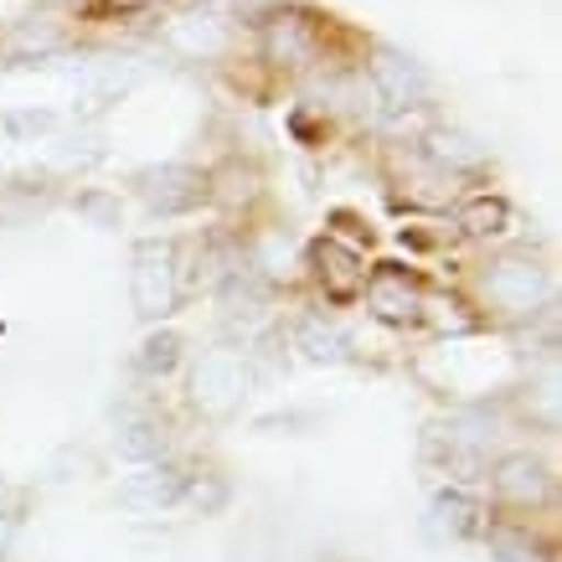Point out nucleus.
I'll return each instance as SVG.
<instances>
[{
  "instance_id": "f257e3e1",
  "label": "nucleus",
  "mask_w": 562,
  "mask_h": 562,
  "mask_svg": "<svg viewBox=\"0 0 562 562\" xmlns=\"http://www.w3.org/2000/svg\"><path fill=\"white\" fill-rule=\"evenodd\" d=\"M552 491H558V480H552V464L542 454H531V449H512V454H501L491 470V495L501 516H512V521H531L537 512L552 506Z\"/></svg>"
},
{
  "instance_id": "f03ea898",
  "label": "nucleus",
  "mask_w": 562,
  "mask_h": 562,
  "mask_svg": "<svg viewBox=\"0 0 562 562\" xmlns=\"http://www.w3.org/2000/svg\"><path fill=\"white\" fill-rule=\"evenodd\" d=\"M480 294L501 315H537L547 300V269L531 258H495L480 269Z\"/></svg>"
},
{
  "instance_id": "7ed1b4c3",
  "label": "nucleus",
  "mask_w": 562,
  "mask_h": 562,
  "mask_svg": "<svg viewBox=\"0 0 562 562\" xmlns=\"http://www.w3.org/2000/svg\"><path fill=\"white\" fill-rule=\"evenodd\" d=\"M310 269H315V284L325 290V300L330 305H351V300H361V290H367V258L351 248V243L341 238H321L315 248H310Z\"/></svg>"
},
{
  "instance_id": "20e7f679",
  "label": "nucleus",
  "mask_w": 562,
  "mask_h": 562,
  "mask_svg": "<svg viewBox=\"0 0 562 562\" xmlns=\"http://www.w3.org/2000/svg\"><path fill=\"white\" fill-rule=\"evenodd\" d=\"M361 300H367V310H372L376 321H397V325L418 321V310H424V290H418V279H413L408 269H392V263L387 269L367 273Z\"/></svg>"
},
{
  "instance_id": "39448f33",
  "label": "nucleus",
  "mask_w": 562,
  "mask_h": 562,
  "mask_svg": "<svg viewBox=\"0 0 562 562\" xmlns=\"http://www.w3.org/2000/svg\"><path fill=\"white\" fill-rule=\"evenodd\" d=\"M454 222H460L464 238H501L506 233V222H512V212H506V202L501 196H470V202L454 212Z\"/></svg>"
},
{
  "instance_id": "423d86ee",
  "label": "nucleus",
  "mask_w": 562,
  "mask_h": 562,
  "mask_svg": "<svg viewBox=\"0 0 562 562\" xmlns=\"http://www.w3.org/2000/svg\"><path fill=\"white\" fill-rule=\"evenodd\" d=\"M206 196H212V202H227V206L254 202V196H258V176H254V171H243L238 160H233L227 171L206 176Z\"/></svg>"
},
{
  "instance_id": "0eeeda50",
  "label": "nucleus",
  "mask_w": 562,
  "mask_h": 562,
  "mask_svg": "<svg viewBox=\"0 0 562 562\" xmlns=\"http://www.w3.org/2000/svg\"><path fill=\"white\" fill-rule=\"evenodd\" d=\"M176 346H181L176 336H155V341L145 346V351H150V357H145V367H160V372H166V367L176 361Z\"/></svg>"
}]
</instances>
